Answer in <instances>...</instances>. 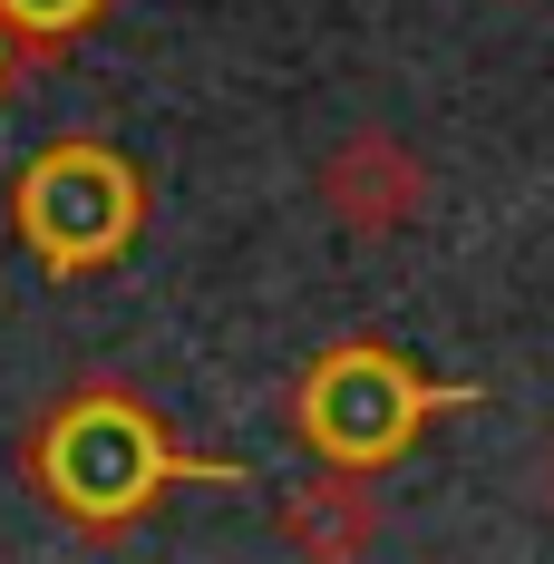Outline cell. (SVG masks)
I'll return each instance as SVG.
<instances>
[{"instance_id": "obj_1", "label": "cell", "mask_w": 554, "mask_h": 564, "mask_svg": "<svg viewBox=\"0 0 554 564\" xmlns=\"http://www.w3.org/2000/svg\"><path fill=\"white\" fill-rule=\"evenodd\" d=\"M10 457L30 477V497L68 535H88V545H127L175 487H253L243 457H205L185 429H166L156 399L137 380H117V370H88L58 399H40Z\"/></svg>"}, {"instance_id": "obj_2", "label": "cell", "mask_w": 554, "mask_h": 564, "mask_svg": "<svg viewBox=\"0 0 554 564\" xmlns=\"http://www.w3.org/2000/svg\"><path fill=\"white\" fill-rule=\"evenodd\" d=\"M487 380H428L389 332H340L302 360V380L282 390V429L312 467H350V477H389L438 419L487 409Z\"/></svg>"}, {"instance_id": "obj_3", "label": "cell", "mask_w": 554, "mask_h": 564, "mask_svg": "<svg viewBox=\"0 0 554 564\" xmlns=\"http://www.w3.org/2000/svg\"><path fill=\"white\" fill-rule=\"evenodd\" d=\"M10 234H20V253L50 282L108 273L146 234V166L127 147H108V137L68 127V137H50L30 166L10 175Z\"/></svg>"}, {"instance_id": "obj_4", "label": "cell", "mask_w": 554, "mask_h": 564, "mask_svg": "<svg viewBox=\"0 0 554 564\" xmlns=\"http://www.w3.org/2000/svg\"><path fill=\"white\" fill-rule=\"evenodd\" d=\"M312 185H322L332 225H340V234H360V243H389V234H409L419 215H428V156H419L399 127H380V117L340 127Z\"/></svg>"}, {"instance_id": "obj_5", "label": "cell", "mask_w": 554, "mask_h": 564, "mask_svg": "<svg viewBox=\"0 0 554 564\" xmlns=\"http://www.w3.org/2000/svg\"><path fill=\"white\" fill-rule=\"evenodd\" d=\"M380 477H350V467H312L302 487H282V545L302 564H370V545H380Z\"/></svg>"}, {"instance_id": "obj_6", "label": "cell", "mask_w": 554, "mask_h": 564, "mask_svg": "<svg viewBox=\"0 0 554 564\" xmlns=\"http://www.w3.org/2000/svg\"><path fill=\"white\" fill-rule=\"evenodd\" d=\"M117 10H127V0H0V20H10V40L30 58V78H40V68H68Z\"/></svg>"}, {"instance_id": "obj_7", "label": "cell", "mask_w": 554, "mask_h": 564, "mask_svg": "<svg viewBox=\"0 0 554 564\" xmlns=\"http://www.w3.org/2000/svg\"><path fill=\"white\" fill-rule=\"evenodd\" d=\"M20 78H30V58H20V40H10V20H0V108L20 98Z\"/></svg>"}, {"instance_id": "obj_8", "label": "cell", "mask_w": 554, "mask_h": 564, "mask_svg": "<svg viewBox=\"0 0 554 564\" xmlns=\"http://www.w3.org/2000/svg\"><path fill=\"white\" fill-rule=\"evenodd\" d=\"M545 516H554V448H545Z\"/></svg>"}]
</instances>
